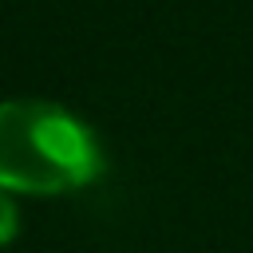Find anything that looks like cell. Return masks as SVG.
Wrapping results in <instances>:
<instances>
[{"label":"cell","instance_id":"obj_1","mask_svg":"<svg viewBox=\"0 0 253 253\" xmlns=\"http://www.w3.org/2000/svg\"><path fill=\"white\" fill-rule=\"evenodd\" d=\"M103 170L99 138L83 119L43 99L0 103V186L16 194H67Z\"/></svg>","mask_w":253,"mask_h":253},{"label":"cell","instance_id":"obj_2","mask_svg":"<svg viewBox=\"0 0 253 253\" xmlns=\"http://www.w3.org/2000/svg\"><path fill=\"white\" fill-rule=\"evenodd\" d=\"M16 229H20V213H16V202H12V194L0 186V245H8V241L16 237Z\"/></svg>","mask_w":253,"mask_h":253}]
</instances>
